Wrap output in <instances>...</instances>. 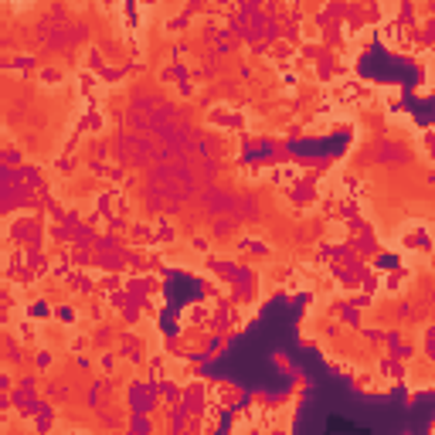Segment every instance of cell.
<instances>
[{
	"label": "cell",
	"mask_w": 435,
	"mask_h": 435,
	"mask_svg": "<svg viewBox=\"0 0 435 435\" xmlns=\"http://www.w3.org/2000/svg\"><path fill=\"white\" fill-rule=\"evenodd\" d=\"M231 231V221H214V235H228Z\"/></svg>",
	"instance_id": "1"
}]
</instances>
